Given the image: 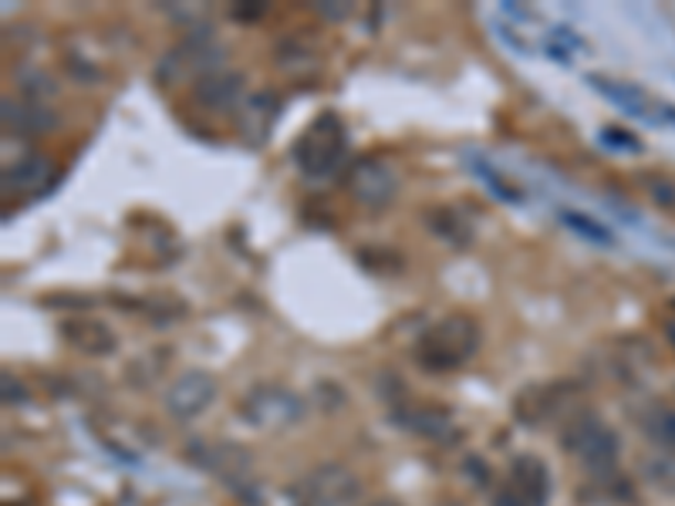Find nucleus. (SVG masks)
<instances>
[{
    "mask_svg": "<svg viewBox=\"0 0 675 506\" xmlns=\"http://www.w3.org/2000/svg\"><path fill=\"white\" fill-rule=\"evenodd\" d=\"M4 129L14 133V136H48L57 129V115L48 108V105H38V102H14V98H4Z\"/></svg>",
    "mask_w": 675,
    "mask_h": 506,
    "instance_id": "14",
    "label": "nucleus"
},
{
    "mask_svg": "<svg viewBox=\"0 0 675 506\" xmlns=\"http://www.w3.org/2000/svg\"><path fill=\"white\" fill-rule=\"evenodd\" d=\"M555 41H565L568 48H584V41H581V38H574V34H571V28H555Z\"/></svg>",
    "mask_w": 675,
    "mask_h": 506,
    "instance_id": "32",
    "label": "nucleus"
},
{
    "mask_svg": "<svg viewBox=\"0 0 675 506\" xmlns=\"http://www.w3.org/2000/svg\"><path fill=\"white\" fill-rule=\"evenodd\" d=\"M665 108V118H672L675 122V105H662Z\"/></svg>",
    "mask_w": 675,
    "mask_h": 506,
    "instance_id": "37",
    "label": "nucleus"
},
{
    "mask_svg": "<svg viewBox=\"0 0 675 506\" xmlns=\"http://www.w3.org/2000/svg\"><path fill=\"white\" fill-rule=\"evenodd\" d=\"M243 88H247L243 72H217L193 85V102L210 112H236L243 105Z\"/></svg>",
    "mask_w": 675,
    "mask_h": 506,
    "instance_id": "13",
    "label": "nucleus"
},
{
    "mask_svg": "<svg viewBox=\"0 0 675 506\" xmlns=\"http://www.w3.org/2000/svg\"><path fill=\"white\" fill-rule=\"evenodd\" d=\"M240 415L254 429L277 432V429H291L294 422L308 415V402L284 386L267 382V386H254L247 396L240 399Z\"/></svg>",
    "mask_w": 675,
    "mask_h": 506,
    "instance_id": "6",
    "label": "nucleus"
},
{
    "mask_svg": "<svg viewBox=\"0 0 675 506\" xmlns=\"http://www.w3.org/2000/svg\"><path fill=\"white\" fill-rule=\"evenodd\" d=\"M315 11L321 14V18H328V21H335V24H341V21H348L351 18V11H355V4H331V0H321V4H315Z\"/></svg>",
    "mask_w": 675,
    "mask_h": 506,
    "instance_id": "27",
    "label": "nucleus"
},
{
    "mask_svg": "<svg viewBox=\"0 0 675 506\" xmlns=\"http://www.w3.org/2000/svg\"><path fill=\"white\" fill-rule=\"evenodd\" d=\"M399 422H402L409 432L422 435V439H446V435L453 432V419H450V412L433 409V405H425V409H412V412L399 415Z\"/></svg>",
    "mask_w": 675,
    "mask_h": 506,
    "instance_id": "19",
    "label": "nucleus"
},
{
    "mask_svg": "<svg viewBox=\"0 0 675 506\" xmlns=\"http://www.w3.org/2000/svg\"><path fill=\"white\" fill-rule=\"evenodd\" d=\"M561 396H568L565 386H534V389L520 392L514 412H517L520 422H527V425H540V422H547V419H555V412H558V399H561Z\"/></svg>",
    "mask_w": 675,
    "mask_h": 506,
    "instance_id": "16",
    "label": "nucleus"
},
{
    "mask_svg": "<svg viewBox=\"0 0 675 506\" xmlns=\"http://www.w3.org/2000/svg\"><path fill=\"white\" fill-rule=\"evenodd\" d=\"M588 85L598 92V95H604L608 102H615L619 108H625L629 115H635V118H648V98H645V92L642 88H635V85H622V82H611V78H604V75H588Z\"/></svg>",
    "mask_w": 675,
    "mask_h": 506,
    "instance_id": "18",
    "label": "nucleus"
},
{
    "mask_svg": "<svg viewBox=\"0 0 675 506\" xmlns=\"http://www.w3.org/2000/svg\"><path fill=\"white\" fill-rule=\"evenodd\" d=\"M61 338H65L75 351L88 355V358H108L118 351V338L105 321L95 318H68L61 325Z\"/></svg>",
    "mask_w": 675,
    "mask_h": 506,
    "instance_id": "12",
    "label": "nucleus"
},
{
    "mask_svg": "<svg viewBox=\"0 0 675 506\" xmlns=\"http://www.w3.org/2000/svg\"><path fill=\"white\" fill-rule=\"evenodd\" d=\"M361 479L341 463H321L300 479L297 496L304 506H355L361 499Z\"/></svg>",
    "mask_w": 675,
    "mask_h": 506,
    "instance_id": "7",
    "label": "nucleus"
},
{
    "mask_svg": "<svg viewBox=\"0 0 675 506\" xmlns=\"http://www.w3.org/2000/svg\"><path fill=\"white\" fill-rule=\"evenodd\" d=\"M601 143H604V146H611V149L642 152V143H639V139H635L632 133L619 129V125H604V129H601Z\"/></svg>",
    "mask_w": 675,
    "mask_h": 506,
    "instance_id": "26",
    "label": "nucleus"
},
{
    "mask_svg": "<svg viewBox=\"0 0 675 506\" xmlns=\"http://www.w3.org/2000/svg\"><path fill=\"white\" fill-rule=\"evenodd\" d=\"M422 220H425V226L433 230L440 240H446V243L456 246V250H466V246L473 243V226H470L453 207H429V210L422 213Z\"/></svg>",
    "mask_w": 675,
    "mask_h": 506,
    "instance_id": "17",
    "label": "nucleus"
},
{
    "mask_svg": "<svg viewBox=\"0 0 675 506\" xmlns=\"http://www.w3.org/2000/svg\"><path fill=\"white\" fill-rule=\"evenodd\" d=\"M642 429L648 435V442H655L658 450L665 453H675V409H652L645 419H642Z\"/></svg>",
    "mask_w": 675,
    "mask_h": 506,
    "instance_id": "20",
    "label": "nucleus"
},
{
    "mask_svg": "<svg viewBox=\"0 0 675 506\" xmlns=\"http://www.w3.org/2000/svg\"><path fill=\"white\" fill-rule=\"evenodd\" d=\"M345 152H348V133H345V122L338 112H321L291 149L297 169L308 179L335 176L338 166L345 162Z\"/></svg>",
    "mask_w": 675,
    "mask_h": 506,
    "instance_id": "3",
    "label": "nucleus"
},
{
    "mask_svg": "<svg viewBox=\"0 0 675 506\" xmlns=\"http://www.w3.org/2000/svg\"><path fill=\"white\" fill-rule=\"evenodd\" d=\"M187 456L193 460V466L213 473L236 496H247L254 489V456H251L247 446H240V442H207V439H197V442H190Z\"/></svg>",
    "mask_w": 675,
    "mask_h": 506,
    "instance_id": "5",
    "label": "nucleus"
},
{
    "mask_svg": "<svg viewBox=\"0 0 675 506\" xmlns=\"http://www.w3.org/2000/svg\"><path fill=\"white\" fill-rule=\"evenodd\" d=\"M54 182H57V166L51 156H41V152H28L4 169V193L41 197Z\"/></svg>",
    "mask_w": 675,
    "mask_h": 506,
    "instance_id": "10",
    "label": "nucleus"
},
{
    "mask_svg": "<svg viewBox=\"0 0 675 506\" xmlns=\"http://www.w3.org/2000/svg\"><path fill=\"white\" fill-rule=\"evenodd\" d=\"M510 486L530 503V506H547L550 499V473L537 456H517L510 466Z\"/></svg>",
    "mask_w": 675,
    "mask_h": 506,
    "instance_id": "15",
    "label": "nucleus"
},
{
    "mask_svg": "<svg viewBox=\"0 0 675 506\" xmlns=\"http://www.w3.org/2000/svg\"><path fill=\"white\" fill-rule=\"evenodd\" d=\"M18 85H21V92H24V102L44 105L48 98L57 95L54 78H51L48 72H41V68H21V72H18Z\"/></svg>",
    "mask_w": 675,
    "mask_h": 506,
    "instance_id": "22",
    "label": "nucleus"
},
{
    "mask_svg": "<svg viewBox=\"0 0 675 506\" xmlns=\"http://www.w3.org/2000/svg\"><path fill=\"white\" fill-rule=\"evenodd\" d=\"M645 479L652 489L665 493V496H675V456H655L645 463Z\"/></svg>",
    "mask_w": 675,
    "mask_h": 506,
    "instance_id": "23",
    "label": "nucleus"
},
{
    "mask_svg": "<svg viewBox=\"0 0 675 506\" xmlns=\"http://www.w3.org/2000/svg\"><path fill=\"white\" fill-rule=\"evenodd\" d=\"M345 186L355 203H361L365 210H386L395 203L399 197V172L382 162V159H358L348 176H345Z\"/></svg>",
    "mask_w": 675,
    "mask_h": 506,
    "instance_id": "8",
    "label": "nucleus"
},
{
    "mask_svg": "<svg viewBox=\"0 0 675 506\" xmlns=\"http://www.w3.org/2000/svg\"><path fill=\"white\" fill-rule=\"evenodd\" d=\"M466 463H470V466H466V473H470V476L476 473V479H479V483H486V479H489V473H486L483 460H466Z\"/></svg>",
    "mask_w": 675,
    "mask_h": 506,
    "instance_id": "34",
    "label": "nucleus"
},
{
    "mask_svg": "<svg viewBox=\"0 0 675 506\" xmlns=\"http://www.w3.org/2000/svg\"><path fill=\"white\" fill-rule=\"evenodd\" d=\"M665 338L672 341V348H675V325H665Z\"/></svg>",
    "mask_w": 675,
    "mask_h": 506,
    "instance_id": "36",
    "label": "nucleus"
},
{
    "mask_svg": "<svg viewBox=\"0 0 675 506\" xmlns=\"http://www.w3.org/2000/svg\"><path fill=\"white\" fill-rule=\"evenodd\" d=\"M277 115H281V98L274 92L247 95V98H243V105L236 108V133L251 146H264L271 139V133H274Z\"/></svg>",
    "mask_w": 675,
    "mask_h": 506,
    "instance_id": "11",
    "label": "nucleus"
},
{
    "mask_svg": "<svg viewBox=\"0 0 675 506\" xmlns=\"http://www.w3.org/2000/svg\"><path fill=\"white\" fill-rule=\"evenodd\" d=\"M4 402H28V392L21 386V378L4 375Z\"/></svg>",
    "mask_w": 675,
    "mask_h": 506,
    "instance_id": "28",
    "label": "nucleus"
},
{
    "mask_svg": "<svg viewBox=\"0 0 675 506\" xmlns=\"http://www.w3.org/2000/svg\"><path fill=\"white\" fill-rule=\"evenodd\" d=\"M226 57V44L217 38V31L207 24H197L187 38H182L176 48L166 51V57L159 61L156 68V78L162 85H182V82H203L210 75L220 72Z\"/></svg>",
    "mask_w": 675,
    "mask_h": 506,
    "instance_id": "1",
    "label": "nucleus"
},
{
    "mask_svg": "<svg viewBox=\"0 0 675 506\" xmlns=\"http://www.w3.org/2000/svg\"><path fill=\"white\" fill-rule=\"evenodd\" d=\"M648 197L662 207V210H675V182L665 176H645Z\"/></svg>",
    "mask_w": 675,
    "mask_h": 506,
    "instance_id": "25",
    "label": "nucleus"
},
{
    "mask_svg": "<svg viewBox=\"0 0 675 506\" xmlns=\"http://www.w3.org/2000/svg\"><path fill=\"white\" fill-rule=\"evenodd\" d=\"M565 450L574 453L584 470L611 473L619 463V453H622V439L594 412H574V419L565 425Z\"/></svg>",
    "mask_w": 675,
    "mask_h": 506,
    "instance_id": "4",
    "label": "nucleus"
},
{
    "mask_svg": "<svg viewBox=\"0 0 675 506\" xmlns=\"http://www.w3.org/2000/svg\"><path fill=\"white\" fill-rule=\"evenodd\" d=\"M217 396H220V386H217V378L210 371L187 368V371H179L169 382V389H166V412L176 422H193L203 412H210Z\"/></svg>",
    "mask_w": 675,
    "mask_h": 506,
    "instance_id": "9",
    "label": "nucleus"
},
{
    "mask_svg": "<svg viewBox=\"0 0 675 506\" xmlns=\"http://www.w3.org/2000/svg\"><path fill=\"white\" fill-rule=\"evenodd\" d=\"M547 54H550V57H555V61H558V65H571V54H568V51H565L561 44H555V41H550V44H547Z\"/></svg>",
    "mask_w": 675,
    "mask_h": 506,
    "instance_id": "33",
    "label": "nucleus"
},
{
    "mask_svg": "<svg viewBox=\"0 0 675 506\" xmlns=\"http://www.w3.org/2000/svg\"><path fill=\"white\" fill-rule=\"evenodd\" d=\"M264 11H267V8H261V4H251V8H233V18H240V21H257V18H264Z\"/></svg>",
    "mask_w": 675,
    "mask_h": 506,
    "instance_id": "31",
    "label": "nucleus"
},
{
    "mask_svg": "<svg viewBox=\"0 0 675 506\" xmlns=\"http://www.w3.org/2000/svg\"><path fill=\"white\" fill-rule=\"evenodd\" d=\"M44 304H48V307H54V304H68V307H92V304H95V297L65 294V297H44Z\"/></svg>",
    "mask_w": 675,
    "mask_h": 506,
    "instance_id": "29",
    "label": "nucleus"
},
{
    "mask_svg": "<svg viewBox=\"0 0 675 506\" xmlns=\"http://www.w3.org/2000/svg\"><path fill=\"white\" fill-rule=\"evenodd\" d=\"M365 506H402L399 499H392V496H376V499H368Z\"/></svg>",
    "mask_w": 675,
    "mask_h": 506,
    "instance_id": "35",
    "label": "nucleus"
},
{
    "mask_svg": "<svg viewBox=\"0 0 675 506\" xmlns=\"http://www.w3.org/2000/svg\"><path fill=\"white\" fill-rule=\"evenodd\" d=\"M479 348V325L470 314H450L440 325L425 328L415 345V361L425 371H453L466 365Z\"/></svg>",
    "mask_w": 675,
    "mask_h": 506,
    "instance_id": "2",
    "label": "nucleus"
},
{
    "mask_svg": "<svg viewBox=\"0 0 675 506\" xmlns=\"http://www.w3.org/2000/svg\"><path fill=\"white\" fill-rule=\"evenodd\" d=\"M494 506H530V503H527L514 486H507V489H500V496L494 499Z\"/></svg>",
    "mask_w": 675,
    "mask_h": 506,
    "instance_id": "30",
    "label": "nucleus"
},
{
    "mask_svg": "<svg viewBox=\"0 0 675 506\" xmlns=\"http://www.w3.org/2000/svg\"><path fill=\"white\" fill-rule=\"evenodd\" d=\"M470 169H473V172H476V176H479V179L489 186V189H494V197H497V200H504V203H524V197L517 193V189H514V186H510L504 176H497V172L489 169L486 162H473Z\"/></svg>",
    "mask_w": 675,
    "mask_h": 506,
    "instance_id": "24",
    "label": "nucleus"
},
{
    "mask_svg": "<svg viewBox=\"0 0 675 506\" xmlns=\"http://www.w3.org/2000/svg\"><path fill=\"white\" fill-rule=\"evenodd\" d=\"M561 223L568 230H574L578 236H584L588 243H598V246H615V233H611L604 223H598L594 217L588 213H578V210H561Z\"/></svg>",
    "mask_w": 675,
    "mask_h": 506,
    "instance_id": "21",
    "label": "nucleus"
}]
</instances>
